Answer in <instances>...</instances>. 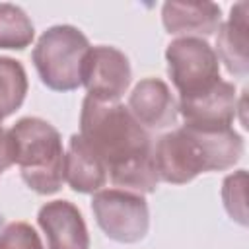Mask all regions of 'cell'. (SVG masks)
I'll use <instances>...</instances> for the list:
<instances>
[{
	"mask_svg": "<svg viewBox=\"0 0 249 249\" xmlns=\"http://www.w3.org/2000/svg\"><path fill=\"white\" fill-rule=\"evenodd\" d=\"M64 179L76 193H97L107 181L103 161L91 152L80 134H72L64 154Z\"/></svg>",
	"mask_w": 249,
	"mask_h": 249,
	"instance_id": "13",
	"label": "cell"
},
{
	"mask_svg": "<svg viewBox=\"0 0 249 249\" xmlns=\"http://www.w3.org/2000/svg\"><path fill=\"white\" fill-rule=\"evenodd\" d=\"M35 27L29 16L16 4H0V49L23 51L31 45Z\"/></svg>",
	"mask_w": 249,
	"mask_h": 249,
	"instance_id": "15",
	"label": "cell"
},
{
	"mask_svg": "<svg viewBox=\"0 0 249 249\" xmlns=\"http://www.w3.org/2000/svg\"><path fill=\"white\" fill-rule=\"evenodd\" d=\"M247 2H237L230 10V18L226 23L218 27V60L224 62L226 70L233 76H245L249 70L247 56Z\"/></svg>",
	"mask_w": 249,
	"mask_h": 249,
	"instance_id": "12",
	"label": "cell"
},
{
	"mask_svg": "<svg viewBox=\"0 0 249 249\" xmlns=\"http://www.w3.org/2000/svg\"><path fill=\"white\" fill-rule=\"evenodd\" d=\"M80 136L103 161L117 189L140 195L158 189L152 136L130 115L128 107L86 95L80 113Z\"/></svg>",
	"mask_w": 249,
	"mask_h": 249,
	"instance_id": "1",
	"label": "cell"
},
{
	"mask_svg": "<svg viewBox=\"0 0 249 249\" xmlns=\"http://www.w3.org/2000/svg\"><path fill=\"white\" fill-rule=\"evenodd\" d=\"M132 80L126 54L109 45L91 47L82 66V86L97 101H119Z\"/></svg>",
	"mask_w": 249,
	"mask_h": 249,
	"instance_id": "7",
	"label": "cell"
},
{
	"mask_svg": "<svg viewBox=\"0 0 249 249\" xmlns=\"http://www.w3.org/2000/svg\"><path fill=\"white\" fill-rule=\"evenodd\" d=\"M16 163V142L8 128L0 124V173Z\"/></svg>",
	"mask_w": 249,
	"mask_h": 249,
	"instance_id": "18",
	"label": "cell"
},
{
	"mask_svg": "<svg viewBox=\"0 0 249 249\" xmlns=\"http://www.w3.org/2000/svg\"><path fill=\"white\" fill-rule=\"evenodd\" d=\"M177 109L187 126L204 130L231 128V123L237 113L235 86L220 80L216 86L202 93L179 97Z\"/></svg>",
	"mask_w": 249,
	"mask_h": 249,
	"instance_id": "8",
	"label": "cell"
},
{
	"mask_svg": "<svg viewBox=\"0 0 249 249\" xmlns=\"http://www.w3.org/2000/svg\"><path fill=\"white\" fill-rule=\"evenodd\" d=\"M243 156V138L233 128H173L154 144V165L160 181L185 185L204 171L233 167Z\"/></svg>",
	"mask_w": 249,
	"mask_h": 249,
	"instance_id": "2",
	"label": "cell"
},
{
	"mask_svg": "<svg viewBox=\"0 0 249 249\" xmlns=\"http://www.w3.org/2000/svg\"><path fill=\"white\" fill-rule=\"evenodd\" d=\"M161 21L169 35L204 39L218 31L222 10L214 2H165Z\"/></svg>",
	"mask_w": 249,
	"mask_h": 249,
	"instance_id": "11",
	"label": "cell"
},
{
	"mask_svg": "<svg viewBox=\"0 0 249 249\" xmlns=\"http://www.w3.org/2000/svg\"><path fill=\"white\" fill-rule=\"evenodd\" d=\"M0 249H45L39 233L27 222H10L0 230Z\"/></svg>",
	"mask_w": 249,
	"mask_h": 249,
	"instance_id": "17",
	"label": "cell"
},
{
	"mask_svg": "<svg viewBox=\"0 0 249 249\" xmlns=\"http://www.w3.org/2000/svg\"><path fill=\"white\" fill-rule=\"evenodd\" d=\"M245 187H247V173L239 169L224 179L222 185V200L231 220L241 226H247V204H245Z\"/></svg>",
	"mask_w": 249,
	"mask_h": 249,
	"instance_id": "16",
	"label": "cell"
},
{
	"mask_svg": "<svg viewBox=\"0 0 249 249\" xmlns=\"http://www.w3.org/2000/svg\"><path fill=\"white\" fill-rule=\"evenodd\" d=\"M16 142V163L23 183L39 193L53 195L64 181V148L60 132L39 117H23L10 128Z\"/></svg>",
	"mask_w": 249,
	"mask_h": 249,
	"instance_id": "3",
	"label": "cell"
},
{
	"mask_svg": "<svg viewBox=\"0 0 249 249\" xmlns=\"http://www.w3.org/2000/svg\"><path fill=\"white\" fill-rule=\"evenodd\" d=\"M37 222L47 249H89V233L82 212L70 200H51L39 208Z\"/></svg>",
	"mask_w": 249,
	"mask_h": 249,
	"instance_id": "10",
	"label": "cell"
},
{
	"mask_svg": "<svg viewBox=\"0 0 249 249\" xmlns=\"http://www.w3.org/2000/svg\"><path fill=\"white\" fill-rule=\"evenodd\" d=\"M89 49L88 37L78 27L53 25L41 33L31 60L49 89L72 91L82 86V66Z\"/></svg>",
	"mask_w": 249,
	"mask_h": 249,
	"instance_id": "4",
	"label": "cell"
},
{
	"mask_svg": "<svg viewBox=\"0 0 249 249\" xmlns=\"http://www.w3.org/2000/svg\"><path fill=\"white\" fill-rule=\"evenodd\" d=\"M167 72L179 97L202 93L220 82V60L206 39L179 37L165 49Z\"/></svg>",
	"mask_w": 249,
	"mask_h": 249,
	"instance_id": "6",
	"label": "cell"
},
{
	"mask_svg": "<svg viewBox=\"0 0 249 249\" xmlns=\"http://www.w3.org/2000/svg\"><path fill=\"white\" fill-rule=\"evenodd\" d=\"M27 88L23 64L16 58L0 56V123L23 105Z\"/></svg>",
	"mask_w": 249,
	"mask_h": 249,
	"instance_id": "14",
	"label": "cell"
},
{
	"mask_svg": "<svg viewBox=\"0 0 249 249\" xmlns=\"http://www.w3.org/2000/svg\"><path fill=\"white\" fill-rule=\"evenodd\" d=\"M91 210L103 233L119 243H136L150 228L148 202L140 193L124 189H99L93 193Z\"/></svg>",
	"mask_w": 249,
	"mask_h": 249,
	"instance_id": "5",
	"label": "cell"
},
{
	"mask_svg": "<svg viewBox=\"0 0 249 249\" xmlns=\"http://www.w3.org/2000/svg\"><path fill=\"white\" fill-rule=\"evenodd\" d=\"M130 115L150 130H163L177 123L179 109L169 86L160 78L140 80L128 97Z\"/></svg>",
	"mask_w": 249,
	"mask_h": 249,
	"instance_id": "9",
	"label": "cell"
}]
</instances>
